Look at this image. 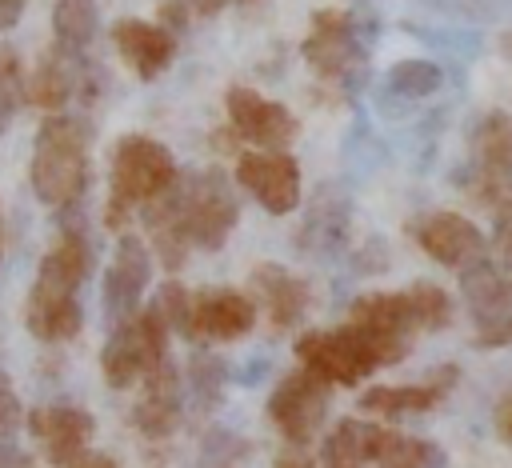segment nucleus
<instances>
[{
	"label": "nucleus",
	"instance_id": "f257e3e1",
	"mask_svg": "<svg viewBox=\"0 0 512 468\" xmlns=\"http://www.w3.org/2000/svg\"><path fill=\"white\" fill-rule=\"evenodd\" d=\"M32 192L48 208H72L88 192V124L80 116L48 112L32 144Z\"/></svg>",
	"mask_w": 512,
	"mask_h": 468
},
{
	"label": "nucleus",
	"instance_id": "f03ea898",
	"mask_svg": "<svg viewBox=\"0 0 512 468\" xmlns=\"http://www.w3.org/2000/svg\"><path fill=\"white\" fill-rule=\"evenodd\" d=\"M176 156L152 140V136H120L112 148V172H108V204H104V228H124L128 216L148 204L156 192H164L176 180Z\"/></svg>",
	"mask_w": 512,
	"mask_h": 468
},
{
	"label": "nucleus",
	"instance_id": "7ed1b4c3",
	"mask_svg": "<svg viewBox=\"0 0 512 468\" xmlns=\"http://www.w3.org/2000/svg\"><path fill=\"white\" fill-rule=\"evenodd\" d=\"M172 196H176V216H180L188 244L200 252H220L240 220V204H236L224 172L220 168H204V172H188V176L176 172Z\"/></svg>",
	"mask_w": 512,
	"mask_h": 468
},
{
	"label": "nucleus",
	"instance_id": "20e7f679",
	"mask_svg": "<svg viewBox=\"0 0 512 468\" xmlns=\"http://www.w3.org/2000/svg\"><path fill=\"white\" fill-rule=\"evenodd\" d=\"M168 320L156 304L136 308L120 324H112L104 348H100V372L108 388H132L144 372H152L160 360H168Z\"/></svg>",
	"mask_w": 512,
	"mask_h": 468
},
{
	"label": "nucleus",
	"instance_id": "39448f33",
	"mask_svg": "<svg viewBox=\"0 0 512 468\" xmlns=\"http://www.w3.org/2000/svg\"><path fill=\"white\" fill-rule=\"evenodd\" d=\"M300 56H304V64L312 68L316 80L352 92L360 84V76H364L368 44H364V36H360V28H356V20L348 12L320 8V12H312L308 36L300 44Z\"/></svg>",
	"mask_w": 512,
	"mask_h": 468
},
{
	"label": "nucleus",
	"instance_id": "423d86ee",
	"mask_svg": "<svg viewBox=\"0 0 512 468\" xmlns=\"http://www.w3.org/2000/svg\"><path fill=\"white\" fill-rule=\"evenodd\" d=\"M344 328L360 340V348L372 356L376 368H388V364H400L412 348V340L420 336L416 320H412V304H408V292L396 288V292H368L352 304Z\"/></svg>",
	"mask_w": 512,
	"mask_h": 468
},
{
	"label": "nucleus",
	"instance_id": "0eeeda50",
	"mask_svg": "<svg viewBox=\"0 0 512 468\" xmlns=\"http://www.w3.org/2000/svg\"><path fill=\"white\" fill-rule=\"evenodd\" d=\"M460 292L472 316V344L508 348L512 344V264L488 260V256L464 264Z\"/></svg>",
	"mask_w": 512,
	"mask_h": 468
},
{
	"label": "nucleus",
	"instance_id": "6e6552de",
	"mask_svg": "<svg viewBox=\"0 0 512 468\" xmlns=\"http://www.w3.org/2000/svg\"><path fill=\"white\" fill-rule=\"evenodd\" d=\"M328 400H332V384L300 364L296 372L276 380L268 396V420L284 436V444H312L328 416Z\"/></svg>",
	"mask_w": 512,
	"mask_h": 468
},
{
	"label": "nucleus",
	"instance_id": "1a4fd4ad",
	"mask_svg": "<svg viewBox=\"0 0 512 468\" xmlns=\"http://www.w3.org/2000/svg\"><path fill=\"white\" fill-rule=\"evenodd\" d=\"M256 328V304L240 288H196L188 292L180 336L196 344H232Z\"/></svg>",
	"mask_w": 512,
	"mask_h": 468
},
{
	"label": "nucleus",
	"instance_id": "9d476101",
	"mask_svg": "<svg viewBox=\"0 0 512 468\" xmlns=\"http://www.w3.org/2000/svg\"><path fill=\"white\" fill-rule=\"evenodd\" d=\"M96 88H100V68H96L84 52L64 48V44H52V48L40 56L36 72L28 76L24 100H32V104L44 108V112H64V104H68L72 96L92 100Z\"/></svg>",
	"mask_w": 512,
	"mask_h": 468
},
{
	"label": "nucleus",
	"instance_id": "9b49d317",
	"mask_svg": "<svg viewBox=\"0 0 512 468\" xmlns=\"http://www.w3.org/2000/svg\"><path fill=\"white\" fill-rule=\"evenodd\" d=\"M236 184L256 196L268 216H288L300 204V164L288 148H248L236 160Z\"/></svg>",
	"mask_w": 512,
	"mask_h": 468
},
{
	"label": "nucleus",
	"instance_id": "f8f14e48",
	"mask_svg": "<svg viewBox=\"0 0 512 468\" xmlns=\"http://www.w3.org/2000/svg\"><path fill=\"white\" fill-rule=\"evenodd\" d=\"M408 236L416 240V248L428 260H436L444 268H456V272L488 252V240L480 236V228L468 216L452 212V208H436V212L412 216L408 220Z\"/></svg>",
	"mask_w": 512,
	"mask_h": 468
},
{
	"label": "nucleus",
	"instance_id": "ddd939ff",
	"mask_svg": "<svg viewBox=\"0 0 512 468\" xmlns=\"http://www.w3.org/2000/svg\"><path fill=\"white\" fill-rule=\"evenodd\" d=\"M224 108H228V124L240 140H248L252 148H288L296 136H300V120L268 100L264 92L256 88H244V84H232L224 92Z\"/></svg>",
	"mask_w": 512,
	"mask_h": 468
},
{
	"label": "nucleus",
	"instance_id": "4468645a",
	"mask_svg": "<svg viewBox=\"0 0 512 468\" xmlns=\"http://www.w3.org/2000/svg\"><path fill=\"white\" fill-rule=\"evenodd\" d=\"M248 296L264 312L268 332L280 336V332H288V328H296L304 320V312L312 304V284L300 272H292V268H284L276 260H264V264H256L248 272Z\"/></svg>",
	"mask_w": 512,
	"mask_h": 468
},
{
	"label": "nucleus",
	"instance_id": "2eb2a0df",
	"mask_svg": "<svg viewBox=\"0 0 512 468\" xmlns=\"http://www.w3.org/2000/svg\"><path fill=\"white\" fill-rule=\"evenodd\" d=\"M296 356H300L304 368H312L316 376H324L332 388L336 384L340 388H352V384H360V380H368L376 372L372 356L360 348V340L348 328H336V332L312 328V332L296 336Z\"/></svg>",
	"mask_w": 512,
	"mask_h": 468
},
{
	"label": "nucleus",
	"instance_id": "dca6fc26",
	"mask_svg": "<svg viewBox=\"0 0 512 468\" xmlns=\"http://www.w3.org/2000/svg\"><path fill=\"white\" fill-rule=\"evenodd\" d=\"M148 280H152V248L144 244V236L124 232L116 240L112 264L104 272V320H108V328L140 308Z\"/></svg>",
	"mask_w": 512,
	"mask_h": 468
},
{
	"label": "nucleus",
	"instance_id": "f3484780",
	"mask_svg": "<svg viewBox=\"0 0 512 468\" xmlns=\"http://www.w3.org/2000/svg\"><path fill=\"white\" fill-rule=\"evenodd\" d=\"M472 200H496L512 184V116L508 112H488L476 120L472 140Z\"/></svg>",
	"mask_w": 512,
	"mask_h": 468
},
{
	"label": "nucleus",
	"instance_id": "a211bd4d",
	"mask_svg": "<svg viewBox=\"0 0 512 468\" xmlns=\"http://www.w3.org/2000/svg\"><path fill=\"white\" fill-rule=\"evenodd\" d=\"M28 432L40 444L44 460L64 468V464H72L76 456L88 452V444L96 436V420L84 408H72V404H40V408L28 412Z\"/></svg>",
	"mask_w": 512,
	"mask_h": 468
},
{
	"label": "nucleus",
	"instance_id": "6ab92c4d",
	"mask_svg": "<svg viewBox=\"0 0 512 468\" xmlns=\"http://www.w3.org/2000/svg\"><path fill=\"white\" fill-rule=\"evenodd\" d=\"M456 376H460V368L444 364V368H432L416 384H376V388H364L360 392V412H372L380 420H400V416L432 412V408L444 404V396L452 392Z\"/></svg>",
	"mask_w": 512,
	"mask_h": 468
},
{
	"label": "nucleus",
	"instance_id": "aec40b11",
	"mask_svg": "<svg viewBox=\"0 0 512 468\" xmlns=\"http://www.w3.org/2000/svg\"><path fill=\"white\" fill-rule=\"evenodd\" d=\"M144 388L136 396L132 408V424L140 436L148 440H168L180 428V412H184V388H180V372L172 368V360H160L152 372L140 376Z\"/></svg>",
	"mask_w": 512,
	"mask_h": 468
},
{
	"label": "nucleus",
	"instance_id": "412c9836",
	"mask_svg": "<svg viewBox=\"0 0 512 468\" xmlns=\"http://www.w3.org/2000/svg\"><path fill=\"white\" fill-rule=\"evenodd\" d=\"M112 44L120 52V60L140 76V80H156L172 60H176V32H168L164 24L152 20H116L112 24Z\"/></svg>",
	"mask_w": 512,
	"mask_h": 468
},
{
	"label": "nucleus",
	"instance_id": "4be33fe9",
	"mask_svg": "<svg viewBox=\"0 0 512 468\" xmlns=\"http://www.w3.org/2000/svg\"><path fill=\"white\" fill-rule=\"evenodd\" d=\"M24 324L36 340H48V344H60V340H72L84 324V308L76 300V292H60V288H48V284H36L32 280V292H28V308H24Z\"/></svg>",
	"mask_w": 512,
	"mask_h": 468
},
{
	"label": "nucleus",
	"instance_id": "5701e85b",
	"mask_svg": "<svg viewBox=\"0 0 512 468\" xmlns=\"http://www.w3.org/2000/svg\"><path fill=\"white\" fill-rule=\"evenodd\" d=\"M88 272H92V240L84 236V228L64 224L60 240L40 256L36 284H48V288H60V292H76L88 280Z\"/></svg>",
	"mask_w": 512,
	"mask_h": 468
},
{
	"label": "nucleus",
	"instance_id": "b1692460",
	"mask_svg": "<svg viewBox=\"0 0 512 468\" xmlns=\"http://www.w3.org/2000/svg\"><path fill=\"white\" fill-rule=\"evenodd\" d=\"M372 464L376 468H444V452L424 436H404L388 424H376Z\"/></svg>",
	"mask_w": 512,
	"mask_h": 468
},
{
	"label": "nucleus",
	"instance_id": "393cba45",
	"mask_svg": "<svg viewBox=\"0 0 512 468\" xmlns=\"http://www.w3.org/2000/svg\"><path fill=\"white\" fill-rule=\"evenodd\" d=\"M52 32H56V44L76 48V52H88V44L100 32V8H96V0H56L52 4Z\"/></svg>",
	"mask_w": 512,
	"mask_h": 468
},
{
	"label": "nucleus",
	"instance_id": "a878e982",
	"mask_svg": "<svg viewBox=\"0 0 512 468\" xmlns=\"http://www.w3.org/2000/svg\"><path fill=\"white\" fill-rule=\"evenodd\" d=\"M440 84H444V72H440V64H432V60L408 56V60H396V64L388 68V92H396V96H404V100H424V96L440 92Z\"/></svg>",
	"mask_w": 512,
	"mask_h": 468
},
{
	"label": "nucleus",
	"instance_id": "bb28decb",
	"mask_svg": "<svg viewBox=\"0 0 512 468\" xmlns=\"http://www.w3.org/2000/svg\"><path fill=\"white\" fill-rule=\"evenodd\" d=\"M404 292H408V304H412V320H416L420 336H424V332H440V328L452 320V300H448V292H444L440 284L416 280V284H408Z\"/></svg>",
	"mask_w": 512,
	"mask_h": 468
},
{
	"label": "nucleus",
	"instance_id": "cd10ccee",
	"mask_svg": "<svg viewBox=\"0 0 512 468\" xmlns=\"http://www.w3.org/2000/svg\"><path fill=\"white\" fill-rule=\"evenodd\" d=\"M24 104V72H20V56L12 48H0V132H8V124L16 120Z\"/></svg>",
	"mask_w": 512,
	"mask_h": 468
},
{
	"label": "nucleus",
	"instance_id": "c85d7f7f",
	"mask_svg": "<svg viewBox=\"0 0 512 468\" xmlns=\"http://www.w3.org/2000/svg\"><path fill=\"white\" fill-rule=\"evenodd\" d=\"M188 376H192V396L200 400V408H212V404L220 400V388H224V368H220V360L208 356V352H200V356H192Z\"/></svg>",
	"mask_w": 512,
	"mask_h": 468
},
{
	"label": "nucleus",
	"instance_id": "c756f323",
	"mask_svg": "<svg viewBox=\"0 0 512 468\" xmlns=\"http://www.w3.org/2000/svg\"><path fill=\"white\" fill-rule=\"evenodd\" d=\"M492 204V248L504 264H512V192H500V200Z\"/></svg>",
	"mask_w": 512,
	"mask_h": 468
},
{
	"label": "nucleus",
	"instance_id": "7c9ffc66",
	"mask_svg": "<svg viewBox=\"0 0 512 468\" xmlns=\"http://www.w3.org/2000/svg\"><path fill=\"white\" fill-rule=\"evenodd\" d=\"M152 304L160 308V316L168 320V328H172V332H180V328H184V308H188V288H184V284H176V280L160 284V296H156Z\"/></svg>",
	"mask_w": 512,
	"mask_h": 468
},
{
	"label": "nucleus",
	"instance_id": "2f4dec72",
	"mask_svg": "<svg viewBox=\"0 0 512 468\" xmlns=\"http://www.w3.org/2000/svg\"><path fill=\"white\" fill-rule=\"evenodd\" d=\"M20 424V400H16V388L8 380V372L0 368V436L12 432Z\"/></svg>",
	"mask_w": 512,
	"mask_h": 468
},
{
	"label": "nucleus",
	"instance_id": "473e14b6",
	"mask_svg": "<svg viewBox=\"0 0 512 468\" xmlns=\"http://www.w3.org/2000/svg\"><path fill=\"white\" fill-rule=\"evenodd\" d=\"M492 428H496V440L512 452V384L500 392V400L492 408Z\"/></svg>",
	"mask_w": 512,
	"mask_h": 468
},
{
	"label": "nucleus",
	"instance_id": "72a5a7b5",
	"mask_svg": "<svg viewBox=\"0 0 512 468\" xmlns=\"http://www.w3.org/2000/svg\"><path fill=\"white\" fill-rule=\"evenodd\" d=\"M272 468H316V456L308 452V444H288V448L272 460Z\"/></svg>",
	"mask_w": 512,
	"mask_h": 468
},
{
	"label": "nucleus",
	"instance_id": "f704fd0d",
	"mask_svg": "<svg viewBox=\"0 0 512 468\" xmlns=\"http://www.w3.org/2000/svg\"><path fill=\"white\" fill-rule=\"evenodd\" d=\"M20 16H24V0H0V32L16 28Z\"/></svg>",
	"mask_w": 512,
	"mask_h": 468
},
{
	"label": "nucleus",
	"instance_id": "c9c22d12",
	"mask_svg": "<svg viewBox=\"0 0 512 468\" xmlns=\"http://www.w3.org/2000/svg\"><path fill=\"white\" fill-rule=\"evenodd\" d=\"M64 468H120L112 456H104V452H84V456H76L72 464H64Z\"/></svg>",
	"mask_w": 512,
	"mask_h": 468
},
{
	"label": "nucleus",
	"instance_id": "e433bc0d",
	"mask_svg": "<svg viewBox=\"0 0 512 468\" xmlns=\"http://www.w3.org/2000/svg\"><path fill=\"white\" fill-rule=\"evenodd\" d=\"M28 464H32V460H28L16 444H4V440H0V468H28Z\"/></svg>",
	"mask_w": 512,
	"mask_h": 468
},
{
	"label": "nucleus",
	"instance_id": "4c0bfd02",
	"mask_svg": "<svg viewBox=\"0 0 512 468\" xmlns=\"http://www.w3.org/2000/svg\"><path fill=\"white\" fill-rule=\"evenodd\" d=\"M184 8H188V16H216L228 0H180Z\"/></svg>",
	"mask_w": 512,
	"mask_h": 468
},
{
	"label": "nucleus",
	"instance_id": "58836bf2",
	"mask_svg": "<svg viewBox=\"0 0 512 468\" xmlns=\"http://www.w3.org/2000/svg\"><path fill=\"white\" fill-rule=\"evenodd\" d=\"M504 52H508V56H512V32H508V36H504Z\"/></svg>",
	"mask_w": 512,
	"mask_h": 468
},
{
	"label": "nucleus",
	"instance_id": "ea45409f",
	"mask_svg": "<svg viewBox=\"0 0 512 468\" xmlns=\"http://www.w3.org/2000/svg\"><path fill=\"white\" fill-rule=\"evenodd\" d=\"M324 468H364V464H324Z\"/></svg>",
	"mask_w": 512,
	"mask_h": 468
},
{
	"label": "nucleus",
	"instance_id": "a19ab883",
	"mask_svg": "<svg viewBox=\"0 0 512 468\" xmlns=\"http://www.w3.org/2000/svg\"><path fill=\"white\" fill-rule=\"evenodd\" d=\"M236 4H252V0H236Z\"/></svg>",
	"mask_w": 512,
	"mask_h": 468
}]
</instances>
